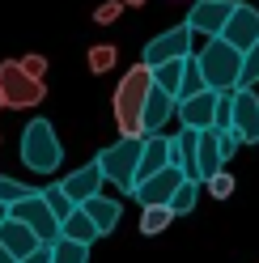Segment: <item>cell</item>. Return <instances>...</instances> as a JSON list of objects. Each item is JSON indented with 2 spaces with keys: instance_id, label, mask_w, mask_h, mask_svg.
Returning <instances> with one entry per match:
<instances>
[{
  "instance_id": "obj_1",
  "label": "cell",
  "mask_w": 259,
  "mask_h": 263,
  "mask_svg": "<svg viewBox=\"0 0 259 263\" xmlns=\"http://www.w3.org/2000/svg\"><path fill=\"white\" fill-rule=\"evenodd\" d=\"M153 93V68L132 64L115 85V127L119 136H144V106Z\"/></svg>"
},
{
  "instance_id": "obj_2",
  "label": "cell",
  "mask_w": 259,
  "mask_h": 263,
  "mask_svg": "<svg viewBox=\"0 0 259 263\" xmlns=\"http://www.w3.org/2000/svg\"><path fill=\"white\" fill-rule=\"evenodd\" d=\"M242 55L247 51H238L234 43H225V39H208L196 47V68L204 77V85L208 89H217V93H234L238 89V81H242Z\"/></svg>"
},
{
  "instance_id": "obj_3",
  "label": "cell",
  "mask_w": 259,
  "mask_h": 263,
  "mask_svg": "<svg viewBox=\"0 0 259 263\" xmlns=\"http://www.w3.org/2000/svg\"><path fill=\"white\" fill-rule=\"evenodd\" d=\"M140 153H144V136H119L115 144H106L94 161L102 166V178H106V183L119 187V195H136Z\"/></svg>"
},
{
  "instance_id": "obj_4",
  "label": "cell",
  "mask_w": 259,
  "mask_h": 263,
  "mask_svg": "<svg viewBox=\"0 0 259 263\" xmlns=\"http://www.w3.org/2000/svg\"><path fill=\"white\" fill-rule=\"evenodd\" d=\"M22 161L34 174H55L60 161H64V144L55 136L51 119H30L22 127Z\"/></svg>"
},
{
  "instance_id": "obj_5",
  "label": "cell",
  "mask_w": 259,
  "mask_h": 263,
  "mask_svg": "<svg viewBox=\"0 0 259 263\" xmlns=\"http://www.w3.org/2000/svg\"><path fill=\"white\" fill-rule=\"evenodd\" d=\"M0 89H5L9 110H34L47 98V85L22 68V60H5L0 64Z\"/></svg>"
},
{
  "instance_id": "obj_6",
  "label": "cell",
  "mask_w": 259,
  "mask_h": 263,
  "mask_svg": "<svg viewBox=\"0 0 259 263\" xmlns=\"http://www.w3.org/2000/svg\"><path fill=\"white\" fill-rule=\"evenodd\" d=\"M191 39H196V34H191V26H187V22L170 26V30H161L153 43H144L140 64H149V68H161V64H170V60H191V55H196V47H200V43H191Z\"/></svg>"
},
{
  "instance_id": "obj_7",
  "label": "cell",
  "mask_w": 259,
  "mask_h": 263,
  "mask_svg": "<svg viewBox=\"0 0 259 263\" xmlns=\"http://www.w3.org/2000/svg\"><path fill=\"white\" fill-rule=\"evenodd\" d=\"M234 9H238V0H196V5L187 9L183 22L191 26V34H196L200 43H208V39H221L225 34Z\"/></svg>"
},
{
  "instance_id": "obj_8",
  "label": "cell",
  "mask_w": 259,
  "mask_h": 263,
  "mask_svg": "<svg viewBox=\"0 0 259 263\" xmlns=\"http://www.w3.org/2000/svg\"><path fill=\"white\" fill-rule=\"evenodd\" d=\"M13 217H17L22 225H30L47 246L60 242V234H64V221L51 212V204H47L43 191H34V195H30V200H22V204H13Z\"/></svg>"
},
{
  "instance_id": "obj_9",
  "label": "cell",
  "mask_w": 259,
  "mask_h": 263,
  "mask_svg": "<svg viewBox=\"0 0 259 263\" xmlns=\"http://www.w3.org/2000/svg\"><path fill=\"white\" fill-rule=\"evenodd\" d=\"M221 98L217 89H204L196 98H183L179 102V123L187 132H208V127H217V110H221Z\"/></svg>"
},
{
  "instance_id": "obj_10",
  "label": "cell",
  "mask_w": 259,
  "mask_h": 263,
  "mask_svg": "<svg viewBox=\"0 0 259 263\" xmlns=\"http://www.w3.org/2000/svg\"><path fill=\"white\" fill-rule=\"evenodd\" d=\"M187 183V174L179 166H166V170H157L153 178H144V183L136 187V200L140 208H153V204H170L174 200V191H179Z\"/></svg>"
},
{
  "instance_id": "obj_11",
  "label": "cell",
  "mask_w": 259,
  "mask_h": 263,
  "mask_svg": "<svg viewBox=\"0 0 259 263\" xmlns=\"http://www.w3.org/2000/svg\"><path fill=\"white\" fill-rule=\"evenodd\" d=\"M225 43H234L238 51H251V47L259 43V5H242L238 0V9H234V17L230 26H225Z\"/></svg>"
},
{
  "instance_id": "obj_12",
  "label": "cell",
  "mask_w": 259,
  "mask_h": 263,
  "mask_svg": "<svg viewBox=\"0 0 259 263\" xmlns=\"http://www.w3.org/2000/svg\"><path fill=\"white\" fill-rule=\"evenodd\" d=\"M234 132L247 144L259 140V93L255 89H234Z\"/></svg>"
},
{
  "instance_id": "obj_13",
  "label": "cell",
  "mask_w": 259,
  "mask_h": 263,
  "mask_svg": "<svg viewBox=\"0 0 259 263\" xmlns=\"http://www.w3.org/2000/svg\"><path fill=\"white\" fill-rule=\"evenodd\" d=\"M0 246H5L13 259H26V255H34L39 246H47V242H43L30 225H22L17 217H9L5 225H0Z\"/></svg>"
},
{
  "instance_id": "obj_14",
  "label": "cell",
  "mask_w": 259,
  "mask_h": 263,
  "mask_svg": "<svg viewBox=\"0 0 259 263\" xmlns=\"http://www.w3.org/2000/svg\"><path fill=\"white\" fill-rule=\"evenodd\" d=\"M60 187L68 191L77 204H85V200H94V195H102V166H98V161H89V166L72 170L68 178H60Z\"/></svg>"
},
{
  "instance_id": "obj_15",
  "label": "cell",
  "mask_w": 259,
  "mask_h": 263,
  "mask_svg": "<svg viewBox=\"0 0 259 263\" xmlns=\"http://www.w3.org/2000/svg\"><path fill=\"white\" fill-rule=\"evenodd\" d=\"M196 161H200V183H208V178H217L225 170V153H221V132L208 127L200 132V149H196Z\"/></svg>"
},
{
  "instance_id": "obj_16",
  "label": "cell",
  "mask_w": 259,
  "mask_h": 263,
  "mask_svg": "<svg viewBox=\"0 0 259 263\" xmlns=\"http://www.w3.org/2000/svg\"><path fill=\"white\" fill-rule=\"evenodd\" d=\"M196 149H200V132H179V136H174V149H170V161L174 166H179L187 178H196L200 183V161H196Z\"/></svg>"
},
{
  "instance_id": "obj_17",
  "label": "cell",
  "mask_w": 259,
  "mask_h": 263,
  "mask_svg": "<svg viewBox=\"0 0 259 263\" xmlns=\"http://www.w3.org/2000/svg\"><path fill=\"white\" fill-rule=\"evenodd\" d=\"M170 115H179V98H170L166 89H157V85H153V93H149V106H144V136L161 132Z\"/></svg>"
},
{
  "instance_id": "obj_18",
  "label": "cell",
  "mask_w": 259,
  "mask_h": 263,
  "mask_svg": "<svg viewBox=\"0 0 259 263\" xmlns=\"http://www.w3.org/2000/svg\"><path fill=\"white\" fill-rule=\"evenodd\" d=\"M81 208L94 217V225H98V234H102V238H106V234H115V225H119V217H123L119 200H110V195H94V200H85Z\"/></svg>"
},
{
  "instance_id": "obj_19",
  "label": "cell",
  "mask_w": 259,
  "mask_h": 263,
  "mask_svg": "<svg viewBox=\"0 0 259 263\" xmlns=\"http://www.w3.org/2000/svg\"><path fill=\"white\" fill-rule=\"evenodd\" d=\"M187 68H191V60H170V64H161V68H153V85L166 89L170 98H179V93H183V81H187Z\"/></svg>"
},
{
  "instance_id": "obj_20",
  "label": "cell",
  "mask_w": 259,
  "mask_h": 263,
  "mask_svg": "<svg viewBox=\"0 0 259 263\" xmlns=\"http://www.w3.org/2000/svg\"><path fill=\"white\" fill-rule=\"evenodd\" d=\"M60 238H72V242H85V246H94L102 234H98V225H94V217H89V212H85V208H77L72 217L64 221V234H60Z\"/></svg>"
},
{
  "instance_id": "obj_21",
  "label": "cell",
  "mask_w": 259,
  "mask_h": 263,
  "mask_svg": "<svg viewBox=\"0 0 259 263\" xmlns=\"http://www.w3.org/2000/svg\"><path fill=\"white\" fill-rule=\"evenodd\" d=\"M170 221H174V208H170V204H153V208H144V212H140V234H144V238H153V234H161Z\"/></svg>"
},
{
  "instance_id": "obj_22",
  "label": "cell",
  "mask_w": 259,
  "mask_h": 263,
  "mask_svg": "<svg viewBox=\"0 0 259 263\" xmlns=\"http://www.w3.org/2000/svg\"><path fill=\"white\" fill-rule=\"evenodd\" d=\"M51 263H89V246L60 238V242H51Z\"/></svg>"
},
{
  "instance_id": "obj_23",
  "label": "cell",
  "mask_w": 259,
  "mask_h": 263,
  "mask_svg": "<svg viewBox=\"0 0 259 263\" xmlns=\"http://www.w3.org/2000/svg\"><path fill=\"white\" fill-rule=\"evenodd\" d=\"M43 195H47V204H51V212H55V217H60V221H68V217H72V212L81 208V204H77V200H72V195H68V191H64L60 183H51V187H43Z\"/></svg>"
},
{
  "instance_id": "obj_24",
  "label": "cell",
  "mask_w": 259,
  "mask_h": 263,
  "mask_svg": "<svg viewBox=\"0 0 259 263\" xmlns=\"http://www.w3.org/2000/svg\"><path fill=\"white\" fill-rule=\"evenodd\" d=\"M115 60H119V51H115V47H110V43H98V47H89V55H85L89 72H98V77L115 68Z\"/></svg>"
},
{
  "instance_id": "obj_25",
  "label": "cell",
  "mask_w": 259,
  "mask_h": 263,
  "mask_svg": "<svg viewBox=\"0 0 259 263\" xmlns=\"http://www.w3.org/2000/svg\"><path fill=\"white\" fill-rule=\"evenodd\" d=\"M34 195V187L30 183H22V178H9V174H0V200H5L9 208L13 204H22V200H30Z\"/></svg>"
},
{
  "instance_id": "obj_26",
  "label": "cell",
  "mask_w": 259,
  "mask_h": 263,
  "mask_svg": "<svg viewBox=\"0 0 259 263\" xmlns=\"http://www.w3.org/2000/svg\"><path fill=\"white\" fill-rule=\"evenodd\" d=\"M196 200H200V183L196 178H187V183L174 191V200H170V208H174V217H187L191 208H196Z\"/></svg>"
},
{
  "instance_id": "obj_27",
  "label": "cell",
  "mask_w": 259,
  "mask_h": 263,
  "mask_svg": "<svg viewBox=\"0 0 259 263\" xmlns=\"http://www.w3.org/2000/svg\"><path fill=\"white\" fill-rule=\"evenodd\" d=\"M255 85H259V43L242 55V81H238V89H255Z\"/></svg>"
},
{
  "instance_id": "obj_28",
  "label": "cell",
  "mask_w": 259,
  "mask_h": 263,
  "mask_svg": "<svg viewBox=\"0 0 259 263\" xmlns=\"http://www.w3.org/2000/svg\"><path fill=\"white\" fill-rule=\"evenodd\" d=\"M204 187H208V195H213V200H230V195H234V174L221 170L217 178H208Z\"/></svg>"
},
{
  "instance_id": "obj_29",
  "label": "cell",
  "mask_w": 259,
  "mask_h": 263,
  "mask_svg": "<svg viewBox=\"0 0 259 263\" xmlns=\"http://www.w3.org/2000/svg\"><path fill=\"white\" fill-rule=\"evenodd\" d=\"M123 9H127L123 0H102V5L94 9V22H98V26H110V22H115V17H119Z\"/></svg>"
},
{
  "instance_id": "obj_30",
  "label": "cell",
  "mask_w": 259,
  "mask_h": 263,
  "mask_svg": "<svg viewBox=\"0 0 259 263\" xmlns=\"http://www.w3.org/2000/svg\"><path fill=\"white\" fill-rule=\"evenodd\" d=\"M22 68H26L30 77H39V81H43V72H47V60H43V55H22Z\"/></svg>"
},
{
  "instance_id": "obj_31",
  "label": "cell",
  "mask_w": 259,
  "mask_h": 263,
  "mask_svg": "<svg viewBox=\"0 0 259 263\" xmlns=\"http://www.w3.org/2000/svg\"><path fill=\"white\" fill-rule=\"evenodd\" d=\"M22 263H51V246H39L34 255H26Z\"/></svg>"
},
{
  "instance_id": "obj_32",
  "label": "cell",
  "mask_w": 259,
  "mask_h": 263,
  "mask_svg": "<svg viewBox=\"0 0 259 263\" xmlns=\"http://www.w3.org/2000/svg\"><path fill=\"white\" fill-rule=\"evenodd\" d=\"M9 217H13V208H9V204H5V200H0V225H5V221H9Z\"/></svg>"
},
{
  "instance_id": "obj_33",
  "label": "cell",
  "mask_w": 259,
  "mask_h": 263,
  "mask_svg": "<svg viewBox=\"0 0 259 263\" xmlns=\"http://www.w3.org/2000/svg\"><path fill=\"white\" fill-rule=\"evenodd\" d=\"M0 263H22V259H13V255L5 251V246H0Z\"/></svg>"
},
{
  "instance_id": "obj_34",
  "label": "cell",
  "mask_w": 259,
  "mask_h": 263,
  "mask_svg": "<svg viewBox=\"0 0 259 263\" xmlns=\"http://www.w3.org/2000/svg\"><path fill=\"white\" fill-rule=\"evenodd\" d=\"M123 5H127V9H140V5H144V0H123Z\"/></svg>"
},
{
  "instance_id": "obj_35",
  "label": "cell",
  "mask_w": 259,
  "mask_h": 263,
  "mask_svg": "<svg viewBox=\"0 0 259 263\" xmlns=\"http://www.w3.org/2000/svg\"><path fill=\"white\" fill-rule=\"evenodd\" d=\"M0 106H9V102H5V89H0Z\"/></svg>"
}]
</instances>
